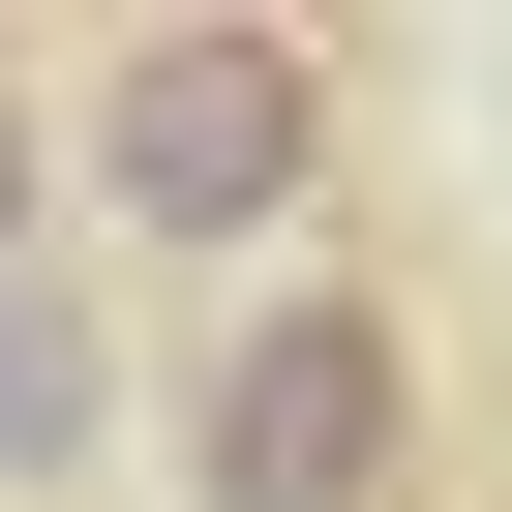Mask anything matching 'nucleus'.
<instances>
[{"mask_svg":"<svg viewBox=\"0 0 512 512\" xmlns=\"http://www.w3.org/2000/svg\"><path fill=\"white\" fill-rule=\"evenodd\" d=\"M31 211H61V61L0 31V272H31Z\"/></svg>","mask_w":512,"mask_h":512,"instance_id":"4","label":"nucleus"},{"mask_svg":"<svg viewBox=\"0 0 512 512\" xmlns=\"http://www.w3.org/2000/svg\"><path fill=\"white\" fill-rule=\"evenodd\" d=\"M91 211H121V241H272V211H332V61L241 31V0L121 31V61H91Z\"/></svg>","mask_w":512,"mask_h":512,"instance_id":"2","label":"nucleus"},{"mask_svg":"<svg viewBox=\"0 0 512 512\" xmlns=\"http://www.w3.org/2000/svg\"><path fill=\"white\" fill-rule=\"evenodd\" d=\"M422 302L392 272H272L181 362V512H422Z\"/></svg>","mask_w":512,"mask_h":512,"instance_id":"1","label":"nucleus"},{"mask_svg":"<svg viewBox=\"0 0 512 512\" xmlns=\"http://www.w3.org/2000/svg\"><path fill=\"white\" fill-rule=\"evenodd\" d=\"M91 422H121V332H91V272H0V482H91Z\"/></svg>","mask_w":512,"mask_h":512,"instance_id":"3","label":"nucleus"}]
</instances>
